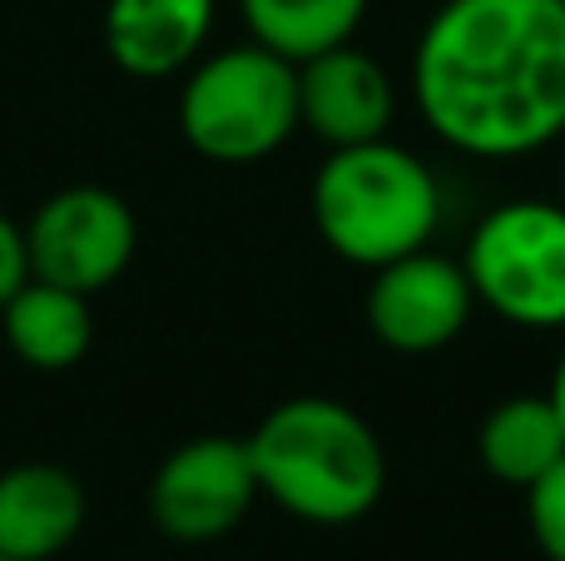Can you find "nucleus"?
I'll use <instances>...</instances> for the list:
<instances>
[{
	"mask_svg": "<svg viewBox=\"0 0 565 561\" xmlns=\"http://www.w3.org/2000/svg\"><path fill=\"white\" fill-rule=\"evenodd\" d=\"M427 129L467 159H521L565 135L561 0H441L412 55Z\"/></svg>",
	"mask_w": 565,
	"mask_h": 561,
	"instance_id": "obj_1",
	"label": "nucleus"
},
{
	"mask_svg": "<svg viewBox=\"0 0 565 561\" xmlns=\"http://www.w3.org/2000/svg\"><path fill=\"white\" fill-rule=\"evenodd\" d=\"M244 443L258 497L308 527L362 522L387 493L382 437L338 398H288Z\"/></svg>",
	"mask_w": 565,
	"mask_h": 561,
	"instance_id": "obj_2",
	"label": "nucleus"
},
{
	"mask_svg": "<svg viewBox=\"0 0 565 561\" xmlns=\"http://www.w3.org/2000/svg\"><path fill=\"white\" fill-rule=\"evenodd\" d=\"M312 224L318 239L358 268H382L431 244L441 224V184L412 149L392 139L328 149L312 174Z\"/></svg>",
	"mask_w": 565,
	"mask_h": 561,
	"instance_id": "obj_3",
	"label": "nucleus"
},
{
	"mask_svg": "<svg viewBox=\"0 0 565 561\" xmlns=\"http://www.w3.org/2000/svg\"><path fill=\"white\" fill-rule=\"evenodd\" d=\"M298 129V65L268 45L199 55L179 85V135L214 165H258Z\"/></svg>",
	"mask_w": 565,
	"mask_h": 561,
	"instance_id": "obj_4",
	"label": "nucleus"
},
{
	"mask_svg": "<svg viewBox=\"0 0 565 561\" xmlns=\"http://www.w3.org/2000/svg\"><path fill=\"white\" fill-rule=\"evenodd\" d=\"M461 268L481 308L511 328H565V204L507 199L467 239Z\"/></svg>",
	"mask_w": 565,
	"mask_h": 561,
	"instance_id": "obj_5",
	"label": "nucleus"
},
{
	"mask_svg": "<svg viewBox=\"0 0 565 561\" xmlns=\"http://www.w3.org/2000/svg\"><path fill=\"white\" fill-rule=\"evenodd\" d=\"M20 229H25L30 278L75 288L85 298L119 284L139 248L135 209L105 184L55 189Z\"/></svg>",
	"mask_w": 565,
	"mask_h": 561,
	"instance_id": "obj_6",
	"label": "nucleus"
},
{
	"mask_svg": "<svg viewBox=\"0 0 565 561\" xmlns=\"http://www.w3.org/2000/svg\"><path fill=\"white\" fill-rule=\"evenodd\" d=\"M258 502V477L244 437H189L149 477V517L169 542H218Z\"/></svg>",
	"mask_w": 565,
	"mask_h": 561,
	"instance_id": "obj_7",
	"label": "nucleus"
},
{
	"mask_svg": "<svg viewBox=\"0 0 565 561\" xmlns=\"http://www.w3.org/2000/svg\"><path fill=\"white\" fill-rule=\"evenodd\" d=\"M367 328L382 348L392 353H441L467 334L471 314H477V294L461 268V258H447L437 248H417L392 264L372 268L367 284Z\"/></svg>",
	"mask_w": 565,
	"mask_h": 561,
	"instance_id": "obj_8",
	"label": "nucleus"
},
{
	"mask_svg": "<svg viewBox=\"0 0 565 561\" xmlns=\"http://www.w3.org/2000/svg\"><path fill=\"white\" fill-rule=\"evenodd\" d=\"M397 119V85L367 50L332 45L322 55L298 60V129L328 149L387 139Z\"/></svg>",
	"mask_w": 565,
	"mask_h": 561,
	"instance_id": "obj_9",
	"label": "nucleus"
},
{
	"mask_svg": "<svg viewBox=\"0 0 565 561\" xmlns=\"http://www.w3.org/2000/svg\"><path fill=\"white\" fill-rule=\"evenodd\" d=\"M85 483L60 463H15L0 473V557L55 561L85 532Z\"/></svg>",
	"mask_w": 565,
	"mask_h": 561,
	"instance_id": "obj_10",
	"label": "nucleus"
},
{
	"mask_svg": "<svg viewBox=\"0 0 565 561\" xmlns=\"http://www.w3.org/2000/svg\"><path fill=\"white\" fill-rule=\"evenodd\" d=\"M214 35V0H109L105 50L125 75H184Z\"/></svg>",
	"mask_w": 565,
	"mask_h": 561,
	"instance_id": "obj_11",
	"label": "nucleus"
},
{
	"mask_svg": "<svg viewBox=\"0 0 565 561\" xmlns=\"http://www.w3.org/2000/svg\"><path fill=\"white\" fill-rule=\"evenodd\" d=\"M0 334H6V348L25 368L70 373L95 343V318H89L85 294L45 284V278H25L0 304Z\"/></svg>",
	"mask_w": 565,
	"mask_h": 561,
	"instance_id": "obj_12",
	"label": "nucleus"
},
{
	"mask_svg": "<svg viewBox=\"0 0 565 561\" xmlns=\"http://www.w3.org/2000/svg\"><path fill=\"white\" fill-rule=\"evenodd\" d=\"M477 457L497 483L526 493L565 457V423L546 393L501 398L477 427Z\"/></svg>",
	"mask_w": 565,
	"mask_h": 561,
	"instance_id": "obj_13",
	"label": "nucleus"
},
{
	"mask_svg": "<svg viewBox=\"0 0 565 561\" xmlns=\"http://www.w3.org/2000/svg\"><path fill=\"white\" fill-rule=\"evenodd\" d=\"M367 6L372 0H238L248 35L292 65L332 45H348Z\"/></svg>",
	"mask_w": 565,
	"mask_h": 561,
	"instance_id": "obj_14",
	"label": "nucleus"
},
{
	"mask_svg": "<svg viewBox=\"0 0 565 561\" xmlns=\"http://www.w3.org/2000/svg\"><path fill=\"white\" fill-rule=\"evenodd\" d=\"M526 522H531V542L541 547V557L565 561V457L526 487Z\"/></svg>",
	"mask_w": 565,
	"mask_h": 561,
	"instance_id": "obj_15",
	"label": "nucleus"
},
{
	"mask_svg": "<svg viewBox=\"0 0 565 561\" xmlns=\"http://www.w3.org/2000/svg\"><path fill=\"white\" fill-rule=\"evenodd\" d=\"M30 278V258H25V229L10 214H0V304L15 294Z\"/></svg>",
	"mask_w": 565,
	"mask_h": 561,
	"instance_id": "obj_16",
	"label": "nucleus"
},
{
	"mask_svg": "<svg viewBox=\"0 0 565 561\" xmlns=\"http://www.w3.org/2000/svg\"><path fill=\"white\" fill-rule=\"evenodd\" d=\"M546 398H551V403H556V413H561V423H565V353H561L556 373H551V388H546Z\"/></svg>",
	"mask_w": 565,
	"mask_h": 561,
	"instance_id": "obj_17",
	"label": "nucleus"
},
{
	"mask_svg": "<svg viewBox=\"0 0 565 561\" xmlns=\"http://www.w3.org/2000/svg\"><path fill=\"white\" fill-rule=\"evenodd\" d=\"M565 139V135H561ZM561 204H565V149H561Z\"/></svg>",
	"mask_w": 565,
	"mask_h": 561,
	"instance_id": "obj_18",
	"label": "nucleus"
},
{
	"mask_svg": "<svg viewBox=\"0 0 565 561\" xmlns=\"http://www.w3.org/2000/svg\"><path fill=\"white\" fill-rule=\"evenodd\" d=\"M0 561H10V557H0Z\"/></svg>",
	"mask_w": 565,
	"mask_h": 561,
	"instance_id": "obj_19",
	"label": "nucleus"
},
{
	"mask_svg": "<svg viewBox=\"0 0 565 561\" xmlns=\"http://www.w3.org/2000/svg\"><path fill=\"white\" fill-rule=\"evenodd\" d=\"M561 6H565V0H561Z\"/></svg>",
	"mask_w": 565,
	"mask_h": 561,
	"instance_id": "obj_20",
	"label": "nucleus"
}]
</instances>
